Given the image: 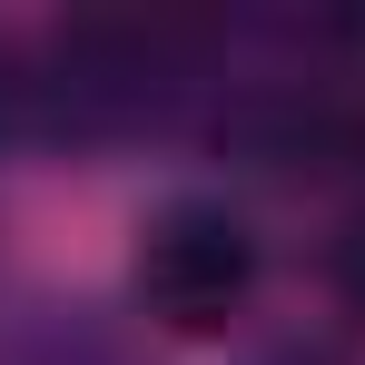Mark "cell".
Instances as JSON below:
<instances>
[{"label": "cell", "instance_id": "obj_3", "mask_svg": "<svg viewBox=\"0 0 365 365\" xmlns=\"http://www.w3.org/2000/svg\"><path fill=\"white\" fill-rule=\"evenodd\" d=\"M336 287H346V297L365 306V207L346 217V227H336Z\"/></svg>", "mask_w": 365, "mask_h": 365}, {"label": "cell", "instance_id": "obj_4", "mask_svg": "<svg viewBox=\"0 0 365 365\" xmlns=\"http://www.w3.org/2000/svg\"><path fill=\"white\" fill-rule=\"evenodd\" d=\"M247 365H356L346 346H326V336H287V346H257Z\"/></svg>", "mask_w": 365, "mask_h": 365}, {"label": "cell", "instance_id": "obj_5", "mask_svg": "<svg viewBox=\"0 0 365 365\" xmlns=\"http://www.w3.org/2000/svg\"><path fill=\"white\" fill-rule=\"evenodd\" d=\"M10 128H20V79L0 69V138H10Z\"/></svg>", "mask_w": 365, "mask_h": 365}, {"label": "cell", "instance_id": "obj_2", "mask_svg": "<svg viewBox=\"0 0 365 365\" xmlns=\"http://www.w3.org/2000/svg\"><path fill=\"white\" fill-rule=\"evenodd\" d=\"M257 277H267V247L227 197H168L128 257L138 316H158L168 336H217L227 316H247Z\"/></svg>", "mask_w": 365, "mask_h": 365}, {"label": "cell", "instance_id": "obj_1", "mask_svg": "<svg viewBox=\"0 0 365 365\" xmlns=\"http://www.w3.org/2000/svg\"><path fill=\"white\" fill-rule=\"evenodd\" d=\"M197 30L168 20H69L50 30L40 69L20 79V128L69 138V148H119L138 128H158L197 89Z\"/></svg>", "mask_w": 365, "mask_h": 365}]
</instances>
